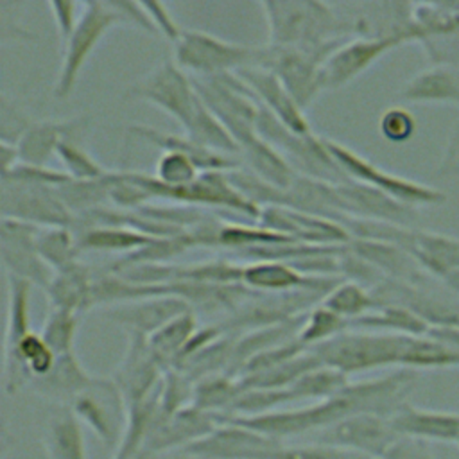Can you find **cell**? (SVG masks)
Here are the masks:
<instances>
[{
  "instance_id": "obj_1",
  "label": "cell",
  "mask_w": 459,
  "mask_h": 459,
  "mask_svg": "<svg viewBox=\"0 0 459 459\" xmlns=\"http://www.w3.org/2000/svg\"><path fill=\"white\" fill-rule=\"evenodd\" d=\"M267 22V45L317 48L346 38L342 22L332 4L314 0H262Z\"/></svg>"
},
{
  "instance_id": "obj_2",
  "label": "cell",
  "mask_w": 459,
  "mask_h": 459,
  "mask_svg": "<svg viewBox=\"0 0 459 459\" xmlns=\"http://www.w3.org/2000/svg\"><path fill=\"white\" fill-rule=\"evenodd\" d=\"M411 335L346 330L337 337L312 348L323 366L346 377L380 368H402Z\"/></svg>"
},
{
  "instance_id": "obj_3",
  "label": "cell",
  "mask_w": 459,
  "mask_h": 459,
  "mask_svg": "<svg viewBox=\"0 0 459 459\" xmlns=\"http://www.w3.org/2000/svg\"><path fill=\"white\" fill-rule=\"evenodd\" d=\"M131 179L140 185L151 199H165L169 203L188 204V206H208L215 210L233 212L249 221L260 217L262 208L246 199L231 183L228 172L212 170L201 172L197 179L185 186H165L152 174H143L138 170H129Z\"/></svg>"
},
{
  "instance_id": "obj_4",
  "label": "cell",
  "mask_w": 459,
  "mask_h": 459,
  "mask_svg": "<svg viewBox=\"0 0 459 459\" xmlns=\"http://www.w3.org/2000/svg\"><path fill=\"white\" fill-rule=\"evenodd\" d=\"M256 134L278 149L298 174L330 185L350 181V178L325 147L323 136L316 133L298 134L290 131L262 104L256 120Z\"/></svg>"
},
{
  "instance_id": "obj_5",
  "label": "cell",
  "mask_w": 459,
  "mask_h": 459,
  "mask_svg": "<svg viewBox=\"0 0 459 459\" xmlns=\"http://www.w3.org/2000/svg\"><path fill=\"white\" fill-rule=\"evenodd\" d=\"M172 59L188 75L210 77L238 72L246 66H260L264 47L240 45L203 30L183 29L174 43Z\"/></svg>"
},
{
  "instance_id": "obj_6",
  "label": "cell",
  "mask_w": 459,
  "mask_h": 459,
  "mask_svg": "<svg viewBox=\"0 0 459 459\" xmlns=\"http://www.w3.org/2000/svg\"><path fill=\"white\" fill-rule=\"evenodd\" d=\"M190 79L199 99L228 129L238 149L256 136L260 102L235 72Z\"/></svg>"
},
{
  "instance_id": "obj_7",
  "label": "cell",
  "mask_w": 459,
  "mask_h": 459,
  "mask_svg": "<svg viewBox=\"0 0 459 459\" xmlns=\"http://www.w3.org/2000/svg\"><path fill=\"white\" fill-rule=\"evenodd\" d=\"M115 25H126V20L113 2L90 0L82 4L79 23L63 45V61L52 91L57 100H66L72 95L88 57Z\"/></svg>"
},
{
  "instance_id": "obj_8",
  "label": "cell",
  "mask_w": 459,
  "mask_h": 459,
  "mask_svg": "<svg viewBox=\"0 0 459 459\" xmlns=\"http://www.w3.org/2000/svg\"><path fill=\"white\" fill-rule=\"evenodd\" d=\"M348 38L335 39L317 48L296 47H264V68H269L287 88L301 109H307L323 91L321 68L330 54Z\"/></svg>"
},
{
  "instance_id": "obj_9",
  "label": "cell",
  "mask_w": 459,
  "mask_h": 459,
  "mask_svg": "<svg viewBox=\"0 0 459 459\" xmlns=\"http://www.w3.org/2000/svg\"><path fill=\"white\" fill-rule=\"evenodd\" d=\"M323 142H325V147L328 149V152L332 154V158L339 163V167L344 170V174L353 181L378 188L412 208L436 206V204H443L446 201L445 192H441L430 185L393 174L389 170H384L382 167L375 165L373 161H369L368 158H364L362 154L355 152L353 149L346 147L341 142L330 140L326 136H323Z\"/></svg>"
},
{
  "instance_id": "obj_10",
  "label": "cell",
  "mask_w": 459,
  "mask_h": 459,
  "mask_svg": "<svg viewBox=\"0 0 459 459\" xmlns=\"http://www.w3.org/2000/svg\"><path fill=\"white\" fill-rule=\"evenodd\" d=\"M124 95L131 100H145L160 108L178 120L183 129L188 127L201 102L190 75L172 57L163 59L140 81L127 86Z\"/></svg>"
},
{
  "instance_id": "obj_11",
  "label": "cell",
  "mask_w": 459,
  "mask_h": 459,
  "mask_svg": "<svg viewBox=\"0 0 459 459\" xmlns=\"http://www.w3.org/2000/svg\"><path fill=\"white\" fill-rule=\"evenodd\" d=\"M70 407L106 448L113 452L118 448L127 429L129 409L113 377L93 375Z\"/></svg>"
},
{
  "instance_id": "obj_12",
  "label": "cell",
  "mask_w": 459,
  "mask_h": 459,
  "mask_svg": "<svg viewBox=\"0 0 459 459\" xmlns=\"http://www.w3.org/2000/svg\"><path fill=\"white\" fill-rule=\"evenodd\" d=\"M0 213L39 228L68 226L74 215L63 203L57 188L0 176Z\"/></svg>"
},
{
  "instance_id": "obj_13",
  "label": "cell",
  "mask_w": 459,
  "mask_h": 459,
  "mask_svg": "<svg viewBox=\"0 0 459 459\" xmlns=\"http://www.w3.org/2000/svg\"><path fill=\"white\" fill-rule=\"evenodd\" d=\"M400 439L391 418L375 414H353L316 432L310 441L344 448L368 459H384Z\"/></svg>"
},
{
  "instance_id": "obj_14",
  "label": "cell",
  "mask_w": 459,
  "mask_h": 459,
  "mask_svg": "<svg viewBox=\"0 0 459 459\" xmlns=\"http://www.w3.org/2000/svg\"><path fill=\"white\" fill-rule=\"evenodd\" d=\"M405 34L385 38H348L341 43L321 68L323 90H339L364 74L389 50L411 43Z\"/></svg>"
},
{
  "instance_id": "obj_15",
  "label": "cell",
  "mask_w": 459,
  "mask_h": 459,
  "mask_svg": "<svg viewBox=\"0 0 459 459\" xmlns=\"http://www.w3.org/2000/svg\"><path fill=\"white\" fill-rule=\"evenodd\" d=\"M335 208L339 217L348 215L407 228H412V224L420 219L418 208H412L378 188L353 179L335 185Z\"/></svg>"
},
{
  "instance_id": "obj_16",
  "label": "cell",
  "mask_w": 459,
  "mask_h": 459,
  "mask_svg": "<svg viewBox=\"0 0 459 459\" xmlns=\"http://www.w3.org/2000/svg\"><path fill=\"white\" fill-rule=\"evenodd\" d=\"M39 226L2 217L0 221V256L9 276L22 278L30 285L47 289L54 271L41 260L36 237Z\"/></svg>"
},
{
  "instance_id": "obj_17",
  "label": "cell",
  "mask_w": 459,
  "mask_h": 459,
  "mask_svg": "<svg viewBox=\"0 0 459 459\" xmlns=\"http://www.w3.org/2000/svg\"><path fill=\"white\" fill-rule=\"evenodd\" d=\"M258 224L303 244L346 246L351 240V235L342 224L283 206H264Z\"/></svg>"
},
{
  "instance_id": "obj_18",
  "label": "cell",
  "mask_w": 459,
  "mask_h": 459,
  "mask_svg": "<svg viewBox=\"0 0 459 459\" xmlns=\"http://www.w3.org/2000/svg\"><path fill=\"white\" fill-rule=\"evenodd\" d=\"M219 425V414L206 412L195 405L185 407L172 414H163L160 409L142 450L170 452L185 450L195 441L208 436Z\"/></svg>"
},
{
  "instance_id": "obj_19",
  "label": "cell",
  "mask_w": 459,
  "mask_h": 459,
  "mask_svg": "<svg viewBox=\"0 0 459 459\" xmlns=\"http://www.w3.org/2000/svg\"><path fill=\"white\" fill-rule=\"evenodd\" d=\"M276 441L281 439L264 436L219 416V425L183 452L192 459H258Z\"/></svg>"
},
{
  "instance_id": "obj_20",
  "label": "cell",
  "mask_w": 459,
  "mask_h": 459,
  "mask_svg": "<svg viewBox=\"0 0 459 459\" xmlns=\"http://www.w3.org/2000/svg\"><path fill=\"white\" fill-rule=\"evenodd\" d=\"M163 371V366L149 348L147 337L127 333L126 353L111 377L120 387L129 409V405L145 400L160 387Z\"/></svg>"
},
{
  "instance_id": "obj_21",
  "label": "cell",
  "mask_w": 459,
  "mask_h": 459,
  "mask_svg": "<svg viewBox=\"0 0 459 459\" xmlns=\"http://www.w3.org/2000/svg\"><path fill=\"white\" fill-rule=\"evenodd\" d=\"M342 278L337 276H308L285 262L260 260L244 264L240 283L262 294H283L294 290H316L328 294Z\"/></svg>"
},
{
  "instance_id": "obj_22",
  "label": "cell",
  "mask_w": 459,
  "mask_h": 459,
  "mask_svg": "<svg viewBox=\"0 0 459 459\" xmlns=\"http://www.w3.org/2000/svg\"><path fill=\"white\" fill-rule=\"evenodd\" d=\"M190 308L192 307L179 296L160 294L108 307L104 317L122 326L127 333L151 337L170 319L178 317L179 314Z\"/></svg>"
},
{
  "instance_id": "obj_23",
  "label": "cell",
  "mask_w": 459,
  "mask_h": 459,
  "mask_svg": "<svg viewBox=\"0 0 459 459\" xmlns=\"http://www.w3.org/2000/svg\"><path fill=\"white\" fill-rule=\"evenodd\" d=\"M90 126L91 118L88 115H77L66 120L34 122L16 143L20 163L47 167L48 160L57 154V147L63 140L86 142Z\"/></svg>"
},
{
  "instance_id": "obj_24",
  "label": "cell",
  "mask_w": 459,
  "mask_h": 459,
  "mask_svg": "<svg viewBox=\"0 0 459 459\" xmlns=\"http://www.w3.org/2000/svg\"><path fill=\"white\" fill-rule=\"evenodd\" d=\"M242 82L253 91L256 100L271 111L283 126L298 134H310L314 133L307 117L305 109L292 99L281 81L264 66H246L235 72Z\"/></svg>"
},
{
  "instance_id": "obj_25",
  "label": "cell",
  "mask_w": 459,
  "mask_h": 459,
  "mask_svg": "<svg viewBox=\"0 0 459 459\" xmlns=\"http://www.w3.org/2000/svg\"><path fill=\"white\" fill-rule=\"evenodd\" d=\"M126 133L129 136L145 140L152 143L154 147H160L163 152L172 151V152H181L188 156L201 172H212V170H221V172H230L235 169H240V161L235 156H228L217 151H212L208 147L199 145L186 134H174V133H165L151 126L143 124H131L127 126Z\"/></svg>"
},
{
  "instance_id": "obj_26",
  "label": "cell",
  "mask_w": 459,
  "mask_h": 459,
  "mask_svg": "<svg viewBox=\"0 0 459 459\" xmlns=\"http://www.w3.org/2000/svg\"><path fill=\"white\" fill-rule=\"evenodd\" d=\"M391 421L400 437L418 439L429 445L459 441V412L420 409L407 403Z\"/></svg>"
},
{
  "instance_id": "obj_27",
  "label": "cell",
  "mask_w": 459,
  "mask_h": 459,
  "mask_svg": "<svg viewBox=\"0 0 459 459\" xmlns=\"http://www.w3.org/2000/svg\"><path fill=\"white\" fill-rule=\"evenodd\" d=\"M405 251L432 278L446 281L459 273V238L429 230H412Z\"/></svg>"
},
{
  "instance_id": "obj_28",
  "label": "cell",
  "mask_w": 459,
  "mask_h": 459,
  "mask_svg": "<svg viewBox=\"0 0 459 459\" xmlns=\"http://www.w3.org/2000/svg\"><path fill=\"white\" fill-rule=\"evenodd\" d=\"M353 253L369 262L378 269L385 278L411 283V285H427L429 274L418 265V262L402 247L378 240H362L351 238L346 244Z\"/></svg>"
},
{
  "instance_id": "obj_29",
  "label": "cell",
  "mask_w": 459,
  "mask_h": 459,
  "mask_svg": "<svg viewBox=\"0 0 459 459\" xmlns=\"http://www.w3.org/2000/svg\"><path fill=\"white\" fill-rule=\"evenodd\" d=\"M93 278L95 269L88 267L81 260L56 271L45 289L50 308L68 312H86L93 308Z\"/></svg>"
},
{
  "instance_id": "obj_30",
  "label": "cell",
  "mask_w": 459,
  "mask_h": 459,
  "mask_svg": "<svg viewBox=\"0 0 459 459\" xmlns=\"http://www.w3.org/2000/svg\"><path fill=\"white\" fill-rule=\"evenodd\" d=\"M91 377L93 375L86 371L75 351H70L57 355L52 369L47 375L34 378L29 387L48 402L57 405H72L75 396L88 385Z\"/></svg>"
},
{
  "instance_id": "obj_31",
  "label": "cell",
  "mask_w": 459,
  "mask_h": 459,
  "mask_svg": "<svg viewBox=\"0 0 459 459\" xmlns=\"http://www.w3.org/2000/svg\"><path fill=\"white\" fill-rule=\"evenodd\" d=\"M400 97L414 104L459 106V70L437 65L411 77L400 90Z\"/></svg>"
},
{
  "instance_id": "obj_32",
  "label": "cell",
  "mask_w": 459,
  "mask_h": 459,
  "mask_svg": "<svg viewBox=\"0 0 459 459\" xmlns=\"http://www.w3.org/2000/svg\"><path fill=\"white\" fill-rule=\"evenodd\" d=\"M43 448L48 459H88L82 423L70 405H59L48 418Z\"/></svg>"
},
{
  "instance_id": "obj_33",
  "label": "cell",
  "mask_w": 459,
  "mask_h": 459,
  "mask_svg": "<svg viewBox=\"0 0 459 459\" xmlns=\"http://www.w3.org/2000/svg\"><path fill=\"white\" fill-rule=\"evenodd\" d=\"M238 161L260 179L283 190L289 188L298 176L285 156L258 134L240 147Z\"/></svg>"
},
{
  "instance_id": "obj_34",
  "label": "cell",
  "mask_w": 459,
  "mask_h": 459,
  "mask_svg": "<svg viewBox=\"0 0 459 459\" xmlns=\"http://www.w3.org/2000/svg\"><path fill=\"white\" fill-rule=\"evenodd\" d=\"M350 330L398 333V335H425L429 325L411 310L400 305H380L375 310L348 321Z\"/></svg>"
},
{
  "instance_id": "obj_35",
  "label": "cell",
  "mask_w": 459,
  "mask_h": 459,
  "mask_svg": "<svg viewBox=\"0 0 459 459\" xmlns=\"http://www.w3.org/2000/svg\"><path fill=\"white\" fill-rule=\"evenodd\" d=\"M199 321L195 316V310H186L179 314L178 317L170 319L167 325H163L158 332H154L151 337H147L149 348L152 355L158 359V362L163 366V369L170 368L186 342L192 339V335L197 332Z\"/></svg>"
},
{
  "instance_id": "obj_36",
  "label": "cell",
  "mask_w": 459,
  "mask_h": 459,
  "mask_svg": "<svg viewBox=\"0 0 459 459\" xmlns=\"http://www.w3.org/2000/svg\"><path fill=\"white\" fill-rule=\"evenodd\" d=\"M77 237L79 251H104V253H124L129 255L149 242L154 237H149L142 231L126 226H104V228H91L82 231H74Z\"/></svg>"
},
{
  "instance_id": "obj_37",
  "label": "cell",
  "mask_w": 459,
  "mask_h": 459,
  "mask_svg": "<svg viewBox=\"0 0 459 459\" xmlns=\"http://www.w3.org/2000/svg\"><path fill=\"white\" fill-rule=\"evenodd\" d=\"M30 283L7 274V323L4 357L11 355L30 330Z\"/></svg>"
},
{
  "instance_id": "obj_38",
  "label": "cell",
  "mask_w": 459,
  "mask_h": 459,
  "mask_svg": "<svg viewBox=\"0 0 459 459\" xmlns=\"http://www.w3.org/2000/svg\"><path fill=\"white\" fill-rule=\"evenodd\" d=\"M242 393L244 385L240 378L231 377L228 373L210 375L195 382L192 405L206 412L226 414Z\"/></svg>"
},
{
  "instance_id": "obj_39",
  "label": "cell",
  "mask_w": 459,
  "mask_h": 459,
  "mask_svg": "<svg viewBox=\"0 0 459 459\" xmlns=\"http://www.w3.org/2000/svg\"><path fill=\"white\" fill-rule=\"evenodd\" d=\"M36 247L41 260L56 273L79 260L77 237L68 226L39 228L36 237Z\"/></svg>"
},
{
  "instance_id": "obj_40",
  "label": "cell",
  "mask_w": 459,
  "mask_h": 459,
  "mask_svg": "<svg viewBox=\"0 0 459 459\" xmlns=\"http://www.w3.org/2000/svg\"><path fill=\"white\" fill-rule=\"evenodd\" d=\"M294 238L267 230L264 226H251L242 222H221L217 230V247H228L235 256L253 247L292 242ZM298 242V240H296Z\"/></svg>"
},
{
  "instance_id": "obj_41",
  "label": "cell",
  "mask_w": 459,
  "mask_h": 459,
  "mask_svg": "<svg viewBox=\"0 0 459 459\" xmlns=\"http://www.w3.org/2000/svg\"><path fill=\"white\" fill-rule=\"evenodd\" d=\"M348 384L350 377H346L344 373L328 366H317L312 371L299 377L287 389L292 402H323L339 394Z\"/></svg>"
},
{
  "instance_id": "obj_42",
  "label": "cell",
  "mask_w": 459,
  "mask_h": 459,
  "mask_svg": "<svg viewBox=\"0 0 459 459\" xmlns=\"http://www.w3.org/2000/svg\"><path fill=\"white\" fill-rule=\"evenodd\" d=\"M185 134L203 147L238 158L240 149H238L237 142L228 133V129L221 124V120L206 108V104L203 100L199 102L192 122L185 129Z\"/></svg>"
},
{
  "instance_id": "obj_43",
  "label": "cell",
  "mask_w": 459,
  "mask_h": 459,
  "mask_svg": "<svg viewBox=\"0 0 459 459\" xmlns=\"http://www.w3.org/2000/svg\"><path fill=\"white\" fill-rule=\"evenodd\" d=\"M319 303L346 321L360 317L378 307L368 287L350 280L339 281Z\"/></svg>"
},
{
  "instance_id": "obj_44",
  "label": "cell",
  "mask_w": 459,
  "mask_h": 459,
  "mask_svg": "<svg viewBox=\"0 0 459 459\" xmlns=\"http://www.w3.org/2000/svg\"><path fill=\"white\" fill-rule=\"evenodd\" d=\"M109 186L111 170L100 179H70L57 188L63 203L72 212V215L109 204Z\"/></svg>"
},
{
  "instance_id": "obj_45",
  "label": "cell",
  "mask_w": 459,
  "mask_h": 459,
  "mask_svg": "<svg viewBox=\"0 0 459 459\" xmlns=\"http://www.w3.org/2000/svg\"><path fill=\"white\" fill-rule=\"evenodd\" d=\"M346 330H350L348 321L319 303L307 312L305 321H303L296 339L307 350H312V348L337 337L339 333H342Z\"/></svg>"
},
{
  "instance_id": "obj_46",
  "label": "cell",
  "mask_w": 459,
  "mask_h": 459,
  "mask_svg": "<svg viewBox=\"0 0 459 459\" xmlns=\"http://www.w3.org/2000/svg\"><path fill=\"white\" fill-rule=\"evenodd\" d=\"M59 161L65 165V172L72 179H100L109 174L86 149V142L81 140H63L57 147Z\"/></svg>"
},
{
  "instance_id": "obj_47",
  "label": "cell",
  "mask_w": 459,
  "mask_h": 459,
  "mask_svg": "<svg viewBox=\"0 0 459 459\" xmlns=\"http://www.w3.org/2000/svg\"><path fill=\"white\" fill-rule=\"evenodd\" d=\"M258 459H368L360 454L330 446V445H321V443H298V445H289L285 441H276L269 448H265Z\"/></svg>"
},
{
  "instance_id": "obj_48",
  "label": "cell",
  "mask_w": 459,
  "mask_h": 459,
  "mask_svg": "<svg viewBox=\"0 0 459 459\" xmlns=\"http://www.w3.org/2000/svg\"><path fill=\"white\" fill-rule=\"evenodd\" d=\"M77 326H79V314L50 308L39 333L43 335L45 342L52 348V351L57 357V355L75 351L74 342L77 335Z\"/></svg>"
},
{
  "instance_id": "obj_49",
  "label": "cell",
  "mask_w": 459,
  "mask_h": 459,
  "mask_svg": "<svg viewBox=\"0 0 459 459\" xmlns=\"http://www.w3.org/2000/svg\"><path fill=\"white\" fill-rule=\"evenodd\" d=\"M201 170L197 165L181 152L167 151L154 165V178L165 186H185L197 179Z\"/></svg>"
},
{
  "instance_id": "obj_50",
  "label": "cell",
  "mask_w": 459,
  "mask_h": 459,
  "mask_svg": "<svg viewBox=\"0 0 459 459\" xmlns=\"http://www.w3.org/2000/svg\"><path fill=\"white\" fill-rule=\"evenodd\" d=\"M378 133L391 143H405L416 133V120L409 109L393 106L382 111L378 118Z\"/></svg>"
},
{
  "instance_id": "obj_51",
  "label": "cell",
  "mask_w": 459,
  "mask_h": 459,
  "mask_svg": "<svg viewBox=\"0 0 459 459\" xmlns=\"http://www.w3.org/2000/svg\"><path fill=\"white\" fill-rule=\"evenodd\" d=\"M32 124L34 120L14 99L0 97V142L16 145Z\"/></svg>"
},
{
  "instance_id": "obj_52",
  "label": "cell",
  "mask_w": 459,
  "mask_h": 459,
  "mask_svg": "<svg viewBox=\"0 0 459 459\" xmlns=\"http://www.w3.org/2000/svg\"><path fill=\"white\" fill-rule=\"evenodd\" d=\"M79 7L81 5L77 2H59V0L48 2V11L52 14V20L56 23V32L63 41V45L68 41V38L72 36V32L79 23V18H81Z\"/></svg>"
},
{
  "instance_id": "obj_53",
  "label": "cell",
  "mask_w": 459,
  "mask_h": 459,
  "mask_svg": "<svg viewBox=\"0 0 459 459\" xmlns=\"http://www.w3.org/2000/svg\"><path fill=\"white\" fill-rule=\"evenodd\" d=\"M147 16L151 18L154 29L158 30L160 36L167 38L172 45L178 41V38L183 32V27L178 25V22L174 20V16L170 14L169 7L161 2H142Z\"/></svg>"
},
{
  "instance_id": "obj_54",
  "label": "cell",
  "mask_w": 459,
  "mask_h": 459,
  "mask_svg": "<svg viewBox=\"0 0 459 459\" xmlns=\"http://www.w3.org/2000/svg\"><path fill=\"white\" fill-rule=\"evenodd\" d=\"M384 459H436L430 445L418 439L400 437L393 448L385 454Z\"/></svg>"
},
{
  "instance_id": "obj_55",
  "label": "cell",
  "mask_w": 459,
  "mask_h": 459,
  "mask_svg": "<svg viewBox=\"0 0 459 459\" xmlns=\"http://www.w3.org/2000/svg\"><path fill=\"white\" fill-rule=\"evenodd\" d=\"M439 170L443 176H459V127L452 136Z\"/></svg>"
},
{
  "instance_id": "obj_56",
  "label": "cell",
  "mask_w": 459,
  "mask_h": 459,
  "mask_svg": "<svg viewBox=\"0 0 459 459\" xmlns=\"http://www.w3.org/2000/svg\"><path fill=\"white\" fill-rule=\"evenodd\" d=\"M427 335L459 351V326H434V328H429Z\"/></svg>"
},
{
  "instance_id": "obj_57",
  "label": "cell",
  "mask_w": 459,
  "mask_h": 459,
  "mask_svg": "<svg viewBox=\"0 0 459 459\" xmlns=\"http://www.w3.org/2000/svg\"><path fill=\"white\" fill-rule=\"evenodd\" d=\"M20 163V152L14 143L0 142V165H2V174L9 172Z\"/></svg>"
},
{
  "instance_id": "obj_58",
  "label": "cell",
  "mask_w": 459,
  "mask_h": 459,
  "mask_svg": "<svg viewBox=\"0 0 459 459\" xmlns=\"http://www.w3.org/2000/svg\"><path fill=\"white\" fill-rule=\"evenodd\" d=\"M134 459H192L183 450H170V452H149L140 450Z\"/></svg>"
},
{
  "instance_id": "obj_59",
  "label": "cell",
  "mask_w": 459,
  "mask_h": 459,
  "mask_svg": "<svg viewBox=\"0 0 459 459\" xmlns=\"http://www.w3.org/2000/svg\"><path fill=\"white\" fill-rule=\"evenodd\" d=\"M455 445H457V446H459V441H457V443H455Z\"/></svg>"
}]
</instances>
